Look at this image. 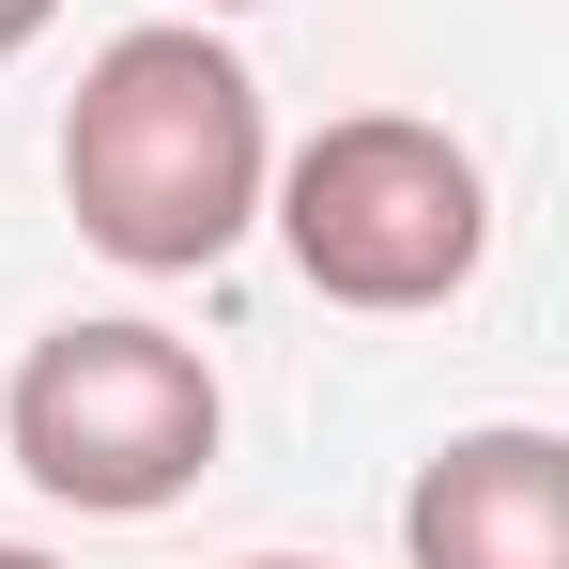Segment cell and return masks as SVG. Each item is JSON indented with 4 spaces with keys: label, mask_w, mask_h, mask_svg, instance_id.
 <instances>
[{
    "label": "cell",
    "mask_w": 569,
    "mask_h": 569,
    "mask_svg": "<svg viewBox=\"0 0 569 569\" xmlns=\"http://www.w3.org/2000/svg\"><path fill=\"white\" fill-rule=\"evenodd\" d=\"M262 78L200 31V16H154V31H108L78 108H62V216L93 231L123 278H200L247 247L262 216Z\"/></svg>",
    "instance_id": "obj_1"
},
{
    "label": "cell",
    "mask_w": 569,
    "mask_h": 569,
    "mask_svg": "<svg viewBox=\"0 0 569 569\" xmlns=\"http://www.w3.org/2000/svg\"><path fill=\"white\" fill-rule=\"evenodd\" d=\"M200 16H247V0H200Z\"/></svg>",
    "instance_id": "obj_8"
},
{
    "label": "cell",
    "mask_w": 569,
    "mask_h": 569,
    "mask_svg": "<svg viewBox=\"0 0 569 569\" xmlns=\"http://www.w3.org/2000/svg\"><path fill=\"white\" fill-rule=\"evenodd\" d=\"M400 555L416 569H569V447L523 416L447 431L400 492Z\"/></svg>",
    "instance_id": "obj_4"
},
{
    "label": "cell",
    "mask_w": 569,
    "mask_h": 569,
    "mask_svg": "<svg viewBox=\"0 0 569 569\" xmlns=\"http://www.w3.org/2000/svg\"><path fill=\"white\" fill-rule=\"evenodd\" d=\"M247 569H308V555H247Z\"/></svg>",
    "instance_id": "obj_7"
},
{
    "label": "cell",
    "mask_w": 569,
    "mask_h": 569,
    "mask_svg": "<svg viewBox=\"0 0 569 569\" xmlns=\"http://www.w3.org/2000/svg\"><path fill=\"white\" fill-rule=\"evenodd\" d=\"M47 16H62V0H0V62H16V47H31Z\"/></svg>",
    "instance_id": "obj_5"
},
{
    "label": "cell",
    "mask_w": 569,
    "mask_h": 569,
    "mask_svg": "<svg viewBox=\"0 0 569 569\" xmlns=\"http://www.w3.org/2000/svg\"><path fill=\"white\" fill-rule=\"evenodd\" d=\"M262 200H278V247L323 308H447L477 278V247H492L477 154L447 123H416V108L323 123L292 170H262Z\"/></svg>",
    "instance_id": "obj_3"
},
{
    "label": "cell",
    "mask_w": 569,
    "mask_h": 569,
    "mask_svg": "<svg viewBox=\"0 0 569 569\" xmlns=\"http://www.w3.org/2000/svg\"><path fill=\"white\" fill-rule=\"evenodd\" d=\"M0 569H62V555H31V539H0Z\"/></svg>",
    "instance_id": "obj_6"
},
{
    "label": "cell",
    "mask_w": 569,
    "mask_h": 569,
    "mask_svg": "<svg viewBox=\"0 0 569 569\" xmlns=\"http://www.w3.org/2000/svg\"><path fill=\"white\" fill-rule=\"evenodd\" d=\"M216 370H200L170 323H47L16 385H0V447L47 508L78 523H154L186 508L200 462H216Z\"/></svg>",
    "instance_id": "obj_2"
}]
</instances>
